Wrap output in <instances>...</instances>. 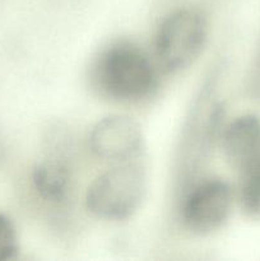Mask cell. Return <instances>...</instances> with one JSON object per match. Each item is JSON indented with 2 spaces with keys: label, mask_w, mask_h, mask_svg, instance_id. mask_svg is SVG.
Segmentation results:
<instances>
[{
  "label": "cell",
  "mask_w": 260,
  "mask_h": 261,
  "mask_svg": "<svg viewBox=\"0 0 260 261\" xmlns=\"http://www.w3.org/2000/svg\"><path fill=\"white\" fill-rule=\"evenodd\" d=\"M0 149H2V145H0Z\"/></svg>",
  "instance_id": "cell-10"
},
{
  "label": "cell",
  "mask_w": 260,
  "mask_h": 261,
  "mask_svg": "<svg viewBox=\"0 0 260 261\" xmlns=\"http://www.w3.org/2000/svg\"><path fill=\"white\" fill-rule=\"evenodd\" d=\"M148 188L145 170L130 161L105 171L89 185L87 209L106 221L130 218L142 205Z\"/></svg>",
  "instance_id": "cell-1"
},
{
  "label": "cell",
  "mask_w": 260,
  "mask_h": 261,
  "mask_svg": "<svg viewBox=\"0 0 260 261\" xmlns=\"http://www.w3.org/2000/svg\"><path fill=\"white\" fill-rule=\"evenodd\" d=\"M18 251V240L14 226L7 217L0 214V261L12 259Z\"/></svg>",
  "instance_id": "cell-9"
},
{
  "label": "cell",
  "mask_w": 260,
  "mask_h": 261,
  "mask_svg": "<svg viewBox=\"0 0 260 261\" xmlns=\"http://www.w3.org/2000/svg\"><path fill=\"white\" fill-rule=\"evenodd\" d=\"M222 147L228 165L245 175L260 160V120L252 115L237 117L224 130Z\"/></svg>",
  "instance_id": "cell-6"
},
{
  "label": "cell",
  "mask_w": 260,
  "mask_h": 261,
  "mask_svg": "<svg viewBox=\"0 0 260 261\" xmlns=\"http://www.w3.org/2000/svg\"><path fill=\"white\" fill-rule=\"evenodd\" d=\"M144 138L139 124L126 115H110L99 120L89 135V147L98 158L126 162L143 149Z\"/></svg>",
  "instance_id": "cell-5"
},
{
  "label": "cell",
  "mask_w": 260,
  "mask_h": 261,
  "mask_svg": "<svg viewBox=\"0 0 260 261\" xmlns=\"http://www.w3.org/2000/svg\"><path fill=\"white\" fill-rule=\"evenodd\" d=\"M208 40V24L193 9H180L163 19L155 36V53L170 71L190 66L200 56Z\"/></svg>",
  "instance_id": "cell-3"
},
{
  "label": "cell",
  "mask_w": 260,
  "mask_h": 261,
  "mask_svg": "<svg viewBox=\"0 0 260 261\" xmlns=\"http://www.w3.org/2000/svg\"><path fill=\"white\" fill-rule=\"evenodd\" d=\"M241 201L247 213L251 216H260V160L251 170L245 173Z\"/></svg>",
  "instance_id": "cell-8"
},
{
  "label": "cell",
  "mask_w": 260,
  "mask_h": 261,
  "mask_svg": "<svg viewBox=\"0 0 260 261\" xmlns=\"http://www.w3.org/2000/svg\"><path fill=\"white\" fill-rule=\"evenodd\" d=\"M232 200L231 188L223 180L203 181L184 200L181 209L184 224L194 233L205 234L217 231L228 219Z\"/></svg>",
  "instance_id": "cell-4"
},
{
  "label": "cell",
  "mask_w": 260,
  "mask_h": 261,
  "mask_svg": "<svg viewBox=\"0 0 260 261\" xmlns=\"http://www.w3.org/2000/svg\"><path fill=\"white\" fill-rule=\"evenodd\" d=\"M33 185L46 201L63 203L71 189L70 170L59 158L43 161L33 171Z\"/></svg>",
  "instance_id": "cell-7"
},
{
  "label": "cell",
  "mask_w": 260,
  "mask_h": 261,
  "mask_svg": "<svg viewBox=\"0 0 260 261\" xmlns=\"http://www.w3.org/2000/svg\"><path fill=\"white\" fill-rule=\"evenodd\" d=\"M97 79L107 96L125 102L148 97L157 82L148 56L130 43H117L101 56Z\"/></svg>",
  "instance_id": "cell-2"
}]
</instances>
